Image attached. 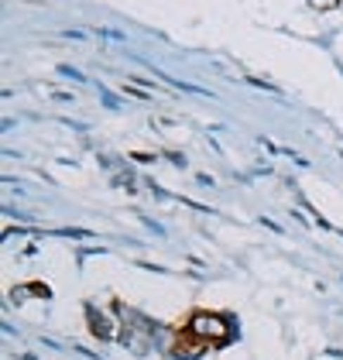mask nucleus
<instances>
[{
  "label": "nucleus",
  "instance_id": "f257e3e1",
  "mask_svg": "<svg viewBox=\"0 0 343 360\" xmlns=\"http://www.w3.org/2000/svg\"><path fill=\"white\" fill-rule=\"evenodd\" d=\"M233 326V319H224V316H213V312H196L193 319H189V336L193 340H200V343H216V347H224L230 343L237 333L230 330Z\"/></svg>",
  "mask_w": 343,
  "mask_h": 360
},
{
  "label": "nucleus",
  "instance_id": "7ed1b4c3",
  "mask_svg": "<svg viewBox=\"0 0 343 360\" xmlns=\"http://www.w3.org/2000/svg\"><path fill=\"white\" fill-rule=\"evenodd\" d=\"M58 72L65 76V79H76V83H86V76L79 69H72V65H58Z\"/></svg>",
  "mask_w": 343,
  "mask_h": 360
},
{
  "label": "nucleus",
  "instance_id": "f03ea898",
  "mask_svg": "<svg viewBox=\"0 0 343 360\" xmlns=\"http://www.w3.org/2000/svg\"><path fill=\"white\" fill-rule=\"evenodd\" d=\"M86 312H89V323H93V333H96L100 340H114L117 330H114V319H110V316L96 312L93 305H86Z\"/></svg>",
  "mask_w": 343,
  "mask_h": 360
},
{
  "label": "nucleus",
  "instance_id": "39448f33",
  "mask_svg": "<svg viewBox=\"0 0 343 360\" xmlns=\"http://www.w3.org/2000/svg\"><path fill=\"white\" fill-rule=\"evenodd\" d=\"M313 4H316V7H323V11H333L340 0H313Z\"/></svg>",
  "mask_w": 343,
  "mask_h": 360
},
{
  "label": "nucleus",
  "instance_id": "20e7f679",
  "mask_svg": "<svg viewBox=\"0 0 343 360\" xmlns=\"http://www.w3.org/2000/svg\"><path fill=\"white\" fill-rule=\"evenodd\" d=\"M100 100H103V107H110V110H120V100H117L110 89H100Z\"/></svg>",
  "mask_w": 343,
  "mask_h": 360
},
{
  "label": "nucleus",
  "instance_id": "423d86ee",
  "mask_svg": "<svg viewBox=\"0 0 343 360\" xmlns=\"http://www.w3.org/2000/svg\"><path fill=\"white\" fill-rule=\"evenodd\" d=\"M134 162H141V165H148V162H155V155H144V151H138V155H131Z\"/></svg>",
  "mask_w": 343,
  "mask_h": 360
}]
</instances>
